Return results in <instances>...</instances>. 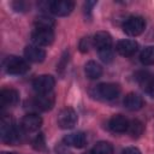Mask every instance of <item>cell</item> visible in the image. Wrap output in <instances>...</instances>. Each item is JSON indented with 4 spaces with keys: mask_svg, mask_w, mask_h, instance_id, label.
Instances as JSON below:
<instances>
[{
    "mask_svg": "<svg viewBox=\"0 0 154 154\" xmlns=\"http://www.w3.org/2000/svg\"><path fill=\"white\" fill-rule=\"evenodd\" d=\"M54 24H55L54 19L48 16H38L34 20L35 29H51L52 30Z\"/></svg>",
    "mask_w": 154,
    "mask_h": 154,
    "instance_id": "21",
    "label": "cell"
},
{
    "mask_svg": "<svg viewBox=\"0 0 154 154\" xmlns=\"http://www.w3.org/2000/svg\"><path fill=\"white\" fill-rule=\"evenodd\" d=\"M55 84V79L51 75H41L34 78L32 81V89L37 94H48L52 93V89Z\"/></svg>",
    "mask_w": 154,
    "mask_h": 154,
    "instance_id": "5",
    "label": "cell"
},
{
    "mask_svg": "<svg viewBox=\"0 0 154 154\" xmlns=\"http://www.w3.org/2000/svg\"><path fill=\"white\" fill-rule=\"evenodd\" d=\"M143 131H144V126H143V124H142L141 120L134 119V120L130 122L128 132L130 134V136H131L132 138H138V137L143 134Z\"/></svg>",
    "mask_w": 154,
    "mask_h": 154,
    "instance_id": "22",
    "label": "cell"
},
{
    "mask_svg": "<svg viewBox=\"0 0 154 154\" xmlns=\"http://www.w3.org/2000/svg\"><path fill=\"white\" fill-rule=\"evenodd\" d=\"M63 143H65L69 147H75V148H83L87 144V135L82 131L67 134L63 138Z\"/></svg>",
    "mask_w": 154,
    "mask_h": 154,
    "instance_id": "13",
    "label": "cell"
},
{
    "mask_svg": "<svg viewBox=\"0 0 154 154\" xmlns=\"http://www.w3.org/2000/svg\"><path fill=\"white\" fill-rule=\"evenodd\" d=\"M4 67H5L6 72L10 75H23L29 70V64L26 60H24L19 57L10 55L5 59Z\"/></svg>",
    "mask_w": 154,
    "mask_h": 154,
    "instance_id": "2",
    "label": "cell"
},
{
    "mask_svg": "<svg viewBox=\"0 0 154 154\" xmlns=\"http://www.w3.org/2000/svg\"><path fill=\"white\" fill-rule=\"evenodd\" d=\"M77 113L71 107L63 108L57 118V123L61 129H72L77 123Z\"/></svg>",
    "mask_w": 154,
    "mask_h": 154,
    "instance_id": "7",
    "label": "cell"
},
{
    "mask_svg": "<svg viewBox=\"0 0 154 154\" xmlns=\"http://www.w3.org/2000/svg\"><path fill=\"white\" fill-rule=\"evenodd\" d=\"M91 43L96 47V49H101L105 47H112V37L107 31H97L93 36Z\"/></svg>",
    "mask_w": 154,
    "mask_h": 154,
    "instance_id": "18",
    "label": "cell"
},
{
    "mask_svg": "<svg viewBox=\"0 0 154 154\" xmlns=\"http://www.w3.org/2000/svg\"><path fill=\"white\" fill-rule=\"evenodd\" d=\"M84 73L89 79H97L102 75V67L94 60H89L84 65Z\"/></svg>",
    "mask_w": 154,
    "mask_h": 154,
    "instance_id": "19",
    "label": "cell"
},
{
    "mask_svg": "<svg viewBox=\"0 0 154 154\" xmlns=\"http://www.w3.org/2000/svg\"><path fill=\"white\" fill-rule=\"evenodd\" d=\"M144 29H146V20L140 16H131L123 24L124 32L132 37L141 35L144 31Z\"/></svg>",
    "mask_w": 154,
    "mask_h": 154,
    "instance_id": "4",
    "label": "cell"
},
{
    "mask_svg": "<svg viewBox=\"0 0 154 154\" xmlns=\"http://www.w3.org/2000/svg\"><path fill=\"white\" fill-rule=\"evenodd\" d=\"M89 46H90V38L89 37H83L79 42V51L81 52H88L89 49Z\"/></svg>",
    "mask_w": 154,
    "mask_h": 154,
    "instance_id": "26",
    "label": "cell"
},
{
    "mask_svg": "<svg viewBox=\"0 0 154 154\" xmlns=\"http://www.w3.org/2000/svg\"><path fill=\"white\" fill-rule=\"evenodd\" d=\"M75 8V2L71 0H55L49 1V12L58 17L69 16Z\"/></svg>",
    "mask_w": 154,
    "mask_h": 154,
    "instance_id": "8",
    "label": "cell"
},
{
    "mask_svg": "<svg viewBox=\"0 0 154 154\" xmlns=\"http://www.w3.org/2000/svg\"><path fill=\"white\" fill-rule=\"evenodd\" d=\"M85 154H91V153H85Z\"/></svg>",
    "mask_w": 154,
    "mask_h": 154,
    "instance_id": "30",
    "label": "cell"
},
{
    "mask_svg": "<svg viewBox=\"0 0 154 154\" xmlns=\"http://www.w3.org/2000/svg\"><path fill=\"white\" fill-rule=\"evenodd\" d=\"M123 103H124L125 108L129 111H138L144 106V101H143L142 96H140L136 93H129L124 97Z\"/></svg>",
    "mask_w": 154,
    "mask_h": 154,
    "instance_id": "17",
    "label": "cell"
},
{
    "mask_svg": "<svg viewBox=\"0 0 154 154\" xmlns=\"http://www.w3.org/2000/svg\"><path fill=\"white\" fill-rule=\"evenodd\" d=\"M42 125V118L37 113H28L22 118L20 122V129L25 132H32L41 128Z\"/></svg>",
    "mask_w": 154,
    "mask_h": 154,
    "instance_id": "10",
    "label": "cell"
},
{
    "mask_svg": "<svg viewBox=\"0 0 154 154\" xmlns=\"http://www.w3.org/2000/svg\"><path fill=\"white\" fill-rule=\"evenodd\" d=\"M19 100V93L16 89H2L0 91V103L2 107L6 106H14Z\"/></svg>",
    "mask_w": 154,
    "mask_h": 154,
    "instance_id": "16",
    "label": "cell"
},
{
    "mask_svg": "<svg viewBox=\"0 0 154 154\" xmlns=\"http://www.w3.org/2000/svg\"><path fill=\"white\" fill-rule=\"evenodd\" d=\"M24 57H25V59L28 61H31V63H41L46 58V52H45V49H42L38 46L30 45V46H26L24 48Z\"/></svg>",
    "mask_w": 154,
    "mask_h": 154,
    "instance_id": "14",
    "label": "cell"
},
{
    "mask_svg": "<svg viewBox=\"0 0 154 154\" xmlns=\"http://www.w3.org/2000/svg\"><path fill=\"white\" fill-rule=\"evenodd\" d=\"M31 41L35 46L46 47L51 46L54 41V32L51 29H35L31 32Z\"/></svg>",
    "mask_w": 154,
    "mask_h": 154,
    "instance_id": "6",
    "label": "cell"
},
{
    "mask_svg": "<svg viewBox=\"0 0 154 154\" xmlns=\"http://www.w3.org/2000/svg\"><path fill=\"white\" fill-rule=\"evenodd\" d=\"M97 53H99L100 59H101L103 63L108 64V63L113 61L114 54H113V49H112V47H105V48L97 49Z\"/></svg>",
    "mask_w": 154,
    "mask_h": 154,
    "instance_id": "24",
    "label": "cell"
},
{
    "mask_svg": "<svg viewBox=\"0 0 154 154\" xmlns=\"http://www.w3.org/2000/svg\"><path fill=\"white\" fill-rule=\"evenodd\" d=\"M120 94V87L117 83H100L94 88V96L102 100H113Z\"/></svg>",
    "mask_w": 154,
    "mask_h": 154,
    "instance_id": "3",
    "label": "cell"
},
{
    "mask_svg": "<svg viewBox=\"0 0 154 154\" xmlns=\"http://www.w3.org/2000/svg\"><path fill=\"white\" fill-rule=\"evenodd\" d=\"M122 154H142V153H141L140 149L136 148V147H126V148L122 152Z\"/></svg>",
    "mask_w": 154,
    "mask_h": 154,
    "instance_id": "28",
    "label": "cell"
},
{
    "mask_svg": "<svg viewBox=\"0 0 154 154\" xmlns=\"http://www.w3.org/2000/svg\"><path fill=\"white\" fill-rule=\"evenodd\" d=\"M30 103L40 109V111H49L53 108L54 103H55V96L53 93H48V94H37V96H35L34 99H31Z\"/></svg>",
    "mask_w": 154,
    "mask_h": 154,
    "instance_id": "9",
    "label": "cell"
},
{
    "mask_svg": "<svg viewBox=\"0 0 154 154\" xmlns=\"http://www.w3.org/2000/svg\"><path fill=\"white\" fill-rule=\"evenodd\" d=\"M129 124L130 122L128 120L126 117L122 116V114H116L113 116L109 122H108V128L111 129V131L117 132V134H123L125 131H128L129 129Z\"/></svg>",
    "mask_w": 154,
    "mask_h": 154,
    "instance_id": "15",
    "label": "cell"
},
{
    "mask_svg": "<svg viewBox=\"0 0 154 154\" xmlns=\"http://www.w3.org/2000/svg\"><path fill=\"white\" fill-rule=\"evenodd\" d=\"M1 154H13V153H8V152H2Z\"/></svg>",
    "mask_w": 154,
    "mask_h": 154,
    "instance_id": "29",
    "label": "cell"
},
{
    "mask_svg": "<svg viewBox=\"0 0 154 154\" xmlns=\"http://www.w3.org/2000/svg\"><path fill=\"white\" fill-rule=\"evenodd\" d=\"M136 79L141 88L152 97H154V75L149 72H138Z\"/></svg>",
    "mask_w": 154,
    "mask_h": 154,
    "instance_id": "12",
    "label": "cell"
},
{
    "mask_svg": "<svg viewBox=\"0 0 154 154\" xmlns=\"http://www.w3.org/2000/svg\"><path fill=\"white\" fill-rule=\"evenodd\" d=\"M45 137H43V135L42 134H40L38 136H36L35 137V140L32 141V146H34V148L36 149V150H43L45 149Z\"/></svg>",
    "mask_w": 154,
    "mask_h": 154,
    "instance_id": "25",
    "label": "cell"
},
{
    "mask_svg": "<svg viewBox=\"0 0 154 154\" xmlns=\"http://www.w3.org/2000/svg\"><path fill=\"white\" fill-rule=\"evenodd\" d=\"M138 49V43L135 40H120L116 45V51L122 57H131Z\"/></svg>",
    "mask_w": 154,
    "mask_h": 154,
    "instance_id": "11",
    "label": "cell"
},
{
    "mask_svg": "<svg viewBox=\"0 0 154 154\" xmlns=\"http://www.w3.org/2000/svg\"><path fill=\"white\" fill-rule=\"evenodd\" d=\"M55 150H57V154H72L70 150H69V146H66L65 143H60L55 147Z\"/></svg>",
    "mask_w": 154,
    "mask_h": 154,
    "instance_id": "27",
    "label": "cell"
},
{
    "mask_svg": "<svg viewBox=\"0 0 154 154\" xmlns=\"http://www.w3.org/2000/svg\"><path fill=\"white\" fill-rule=\"evenodd\" d=\"M0 137L6 144H17L20 141L19 132L10 116H2L0 120Z\"/></svg>",
    "mask_w": 154,
    "mask_h": 154,
    "instance_id": "1",
    "label": "cell"
},
{
    "mask_svg": "<svg viewBox=\"0 0 154 154\" xmlns=\"http://www.w3.org/2000/svg\"><path fill=\"white\" fill-rule=\"evenodd\" d=\"M90 153L91 154H113V147L109 142L100 141L93 147Z\"/></svg>",
    "mask_w": 154,
    "mask_h": 154,
    "instance_id": "23",
    "label": "cell"
},
{
    "mask_svg": "<svg viewBox=\"0 0 154 154\" xmlns=\"http://www.w3.org/2000/svg\"><path fill=\"white\" fill-rule=\"evenodd\" d=\"M140 61L146 65H154V46H147L142 49L140 54Z\"/></svg>",
    "mask_w": 154,
    "mask_h": 154,
    "instance_id": "20",
    "label": "cell"
}]
</instances>
